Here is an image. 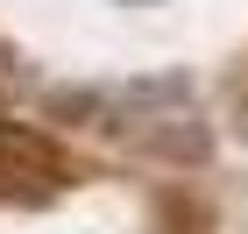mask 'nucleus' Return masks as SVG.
<instances>
[{"mask_svg":"<svg viewBox=\"0 0 248 234\" xmlns=\"http://www.w3.org/2000/svg\"><path fill=\"white\" fill-rule=\"evenodd\" d=\"M64 185V156L21 128V121H0V199H43Z\"/></svg>","mask_w":248,"mask_h":234,"instance_id":"f257e3e1","label":"nucleus"}]
</instances>
